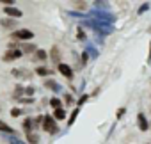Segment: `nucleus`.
<instances>
[{
	"label": "nucleus",
	"instance_id": "nucleus-24",
	"mask_svg": "<svg viewBox=\"0 0 151 144\" xmlns=\"http://www.w3.org/2000/svg\"><path fill=\"white\" fill-rule=\"evenodd\" d=\"M27 140H29V142H39L37 135H27Z\"/></svg>",
	"mask_w": 151,
	"mask_h": 144
},
{
	"label": "nucleus",
	"instance_id": "nucleus-5",
	"mask_svg": "<svg viewBox=\"0 0 151 144\" xmlns=\"http://www.w3.org/2000/svg\"><path fill=\"white\" fill-rule=\"evenodd\" d=\"M4 11H6V14H7V16H13V18H20V16H22V11H20V9H16V7H13V6H7Z\"/></svg>",
	"mask_w": 151,
	"mask_h": 144
},
{
	"label": "nucleus",
	"instance_id": "nucleus-18",
	"mask_svg": "<svg viewBox=\"0 0 151 144\" xmlns=\"http://www.w3.org/2000/svg\"><path fill=\"white\" fill-rule=\"evenodd\" d=\"M50 105H52L53 109H60V107H62V102H60L59 98H52V100H50Z\"/></svg>",
	"mask_w": 151,
	"mask_h": 144
},
{
	"label": "nucleus",
	"instance_id": "nucleus-2",
	"mask_svg": "<svg viewBox=\"0 0 151 144\" xmlns=\"http://www.w3.org/2000/svg\"><path fill=\"white\" fill-rule=\"evenodd\" d=\"M13 37L20 39V41H30V39L34 37V32L29 30V29H18V30L13 32Z\"/></svg>",
	"mask_w": 151,
	"mask_h": 144
},
{
	"label": "nucleus",
	"instance_id": "nucleus-17",
	"mask_svg": "<svg viewBox=\"0 0 151 144\" xmlns=\"http://www.w3.org/2000/svg\"><path fill=\"white\" fill-rule=\"evenodd\" d=\"M22 94H25V87H22V86H16V89H14V98L18 100Z\"/></svg>",
	"mask_w": 151,
	"mask_h": 144
},
{
	"label": "nucleus",
	"instance_id": "nucleus-20",
	"mask_svg": "<svg viewBox=\"0 0 151 144\" xmlns=\"http://www.w3.org/2000/svg\"><path fill=\"white\" fill-rule=\"evenodd\" d=\"M78 112H80L78 109H75V110H73V114L69 116V125H73V123H75V119H77V116H78Z\"/></svg>",
	"mask_w": 151,
	"mask_h": 144
},
{
	"label": "nucleus",
	"instance_id": "nucleus-30",
	"mask_svg": "<svg viewBox=\"0 0 151 144\" xmlns=\"http://www.w3.org/2000/svg\"><path fill=\"white\" fill-rule=\"evenodd\" d=\"M77 7H80V9H86L87 6H86V2H78V4H77Z\"/></svg>",
	"mask_w": 151,
	"mask_h": 144
},
{
	"label": "nucleus",
	"instance_id": "nucleus-23",
	"mask_svg": "<svg viewBox=\"0 0 151 144\" xmlns=\"http://www.w3.org/2000/svg\"><path fill=\"white\" fill-rule=\"evenodd\" d=\"M25 94H27V96H32V94H34V87H32V86L25 87Z\"/></svg>",
	"mask_w": 151,
	"mask_h": 144
},
{
	"label": "nucleus",
	"instance_id": "nucleus-3",
	"mask_svg": "<svg viewBox=\"0 0 151 144\" xmlns=\"http://www.w3.org/2000/svg\"><path fill=\"white\" fill-rule=\"evenodd\" d=\"M22 55H23V50H9V52H6V55H4V60H6V62L16 60V59H20Z\"/></svg>",
	"mask_w": 151,
	"mask_h": 144
},
{
	"label": "nucleus",
	"instance_id": "nucleus-19",
	"mask_svg": "<svg viewBox=\"0 0 151 144\" xmlns=\"http://www.w3.org/2000/svg\"><path fill=\"white\" fill-rule=\"evenodd\" d=\"M36 57H37L39 60H45L48 55H46V52H45V50H36Z\"/></svg>",
	"mask_w": 151,
	"mask_h": 144
},
{
	"label": "nucleus",
	"instance_id": "nucleus-1",
	"mask_svg": "<svg viewBox=\"0 0 151 144\" xmlns=\"http://www.w3.org/2000/svg\"><path fill=\"white\" fill-rule=\"evenodd\" d=\"M43 130L55 135L57 133V125H55V117L53 116H45L43 117Z\"/></svg>",
	"mask_w": 151,
	"mask_h": 144
},
{
	"label": "nucleus",
	"instance_id": "nucleus-9",
	"mask_svg": "<svg viewBox=\"0 0 151 144\" xmlns=\"http://www.w3.org/2000/svg\"><path fill=\"white\" fill-rule=\"evenodd\" d=\"M36 73L41 75V77H46V75H52L53 71H52V69H46V68H43V66H37V68H36Z\"/></svg>",
	"mask_w": 151,
	"mask_h": 144
},
{
	"label": "nucleus",
	"instance_id": "nucleus-10",
	"mask_svg": "<svg viewBox=\"0 0 151 144\" xmlns=\"http://www.w3.org/2000/svg\"><path fill=\"white\" fill-rule=\"evenodd\" d=\"M45 86H46L48 89H52V91H59V89H60V86H59L57 82H53V80H46Z\"/></svg>",
	"mask_w": 151,
	"mask_h": 144
},
{
	"label": "nucleus",
	"instance_id": "nucleus-4",
	"mask_svg": "<svg viewBox=\"0 0 151 144\" xmlns=\"http://www.w3.org/2000/svg\"><path fill=\"white\" fill-rule=\"evenodd\" d=\"M57 68H59V71H60V73H62L66 78H71V77H73V69H71L68 64H64V62H59V66H57Z\"/></svg>",
	"mask_w": 151,
	"mask_h": 144
},
{
	"label": "nucleus",
	"instance_id": "nucleus-27",
	"mask_svg": "<svg viewBox=\"0 0 151 144\" xmlns=\"http://www.w3.org/2000/svg\"><path fill=\"white\" fill-rule=\"evenodd\" d=\"M87 98H89V96H87V94H84V96H82V98L78 100V105H84V103L87 102Z\"/></svg>",
	"mask_w": 151,
	"mask_h": 144
},
{
	"label": "nucleus",
	"instance_id": "nucleus-29",
	"mask_svg": "<svg viewBox=\"0 0 151 144\" xmlns=\"http://www.w3.org/2000/svg\"><path fill=\"white\" fill-rule=\"evenodd\" d=\"M78 39H86V34L82 32V29H78Z\"/></svg>",
	"mask_w": 151,
	"mask_h": 144
},
{
	"label": "nucleus",
	"instance_id": "nucleus-8",
	"mask_svg": "<svg viewBox=\"0 0 151 144\" xmlns=\"http://www.w3.org/2000/svg\"><path fill=\"white\" fill-rule=\"evenodd\" d=\"M53 117H55L57 121H62V119L66 117V110H64L62 107H60V109H55V110H53Z\"/></svg>",
	"mask_w": 151,
	"mask_h": 144
},
{
	"label": "nucleus",
	"instance_id": "nucleus-11",
	"mask_svg": "<svg viewBox=\"0 0 151 144\" xmlns=\"http://www.w3.org/2000/svg\"><path fill=\"white\" fill-rule=\"evenodd\" d=\"M0 132H6V133H14V130H13L7 123H4V121H0Z\"/></svg>",
	"mask_w": 151,
	"mask_h": 144
},
{
	"label": "nucleus",
	"instance_id": "nucleus-16",
	"mask_svg": "<svg viewBox=\"0 0 151 144\" xmlns=\"http://www.w3.org/2000/svg\"><path fill=\"white\" fill-rule=\"evenodd\" d=\"M23 52H27V53H30V52H36L37 48H36V45H32V43H29V45H23V48H22Z\"/></svg>",
	"mask_w": 151,
	"mask_h": 144
},
{
	"label": "nucleus",
	"instance_id": "nucleus-12",
	"mask_svg": "<svg viewBox=\"0 0 151 144\" xmlns=\"http://www.w3.org/2000/svg\"><path fill=\"white\" fill-rule=\"evenodd\" d=\"M32 128H34V121H32V119H25V121H23V130H25V132H30Z\"/></svg>",
	"mask_w": 151,
	"mask_h": 144
},
{
	"label": "nucleus",
	"instance_id": "nucleus-25",
	"mask_svg": "<svg viewBox=\"0 0 151 144\" xmlns=\"http://www.w3.org/2000/svg\"><path fill=\"white\" fill-rule=\"evenodd\" d=\"M64 102H66L68 105H71V103H73V96H71V94H66V96H64Z\"/></svg>",
	"mask_w": 151,
	"mask_h": 144
},
{
	"label": "nucleus",
	"instance_id": "nucleus-28",
	"mask_svg": "<svg viewBox=\"0 0 151 144\" xmlns=\"http://www.w3.org/2000/svg\"><path fill=\"white\" fill-rule=\"evenodd\" d=\"M2 4H6V6H13L14 4V0H0Z\"/></svg>",
	"mask_w": 151,
	"mask_h": 144
},
{
	"label": "nucleus",
	"instance_id": "nucleus-13",
	"mask_svg": "<svg viewBox=\"0 0 151 144\" xmlns=\"http://www.w3.org/2000/svg\"><path fill=\"white\" fill-rule=\"evenodd\" d=\"M50 55H52V60H53V62H55V60H57V62L60 60V53H59V50H57L55 46L52 48V53H50Z\"/></svg>",
	"mask_w": 151,
	"mask_h": 144
},
{
	"label": "nucleus",
	"instance_id": "nucleus-15",
	"mask_svg": "<svg viewBox=\"0 0 151 144\" xmlns=\"http://www.w3.org/2000/svg\"><path fill=\"white\" fill-rule=\"evenodd\" d=\"M13 75L14 77H27V78H30V73H27V71H20V69H13Z\"/></svg>",
	"mask_w": 151,
	"mask_h": 144
},
{
	"label": "nucleus",
	"instance_id": "nucleus-21",
	"mask_svg": "<svg viewBox=\"0 0 151 144\" xmlns=\"http://www.w3.org/2000/svg\"><path fill=\"white\" fill-rule=\"evenodd\" d=\"M43 117H45V116H37V117L34 119V128H37V126L43 123Z\"/></svg>",
	"mask_w": 151,
	"mask_h": 144
},
{
	"label": "nucleus",
	"instance_id": "nucleus-32",
	"mask_svg": "<svg viewBox=\"0 0 151 144\" xmlns=\"http://www.w3.org/2000/svg\"><path fill=\"white\" fill-rule=\"evenodd\" d=\"M147 60L151 62V43H149V55H147Z\"/></svg>",
	"mask_w": 151,
	"mask_h": 144
},
{
	"label": "nucleus",
	"instance_id": "nucleus-22",
	"mask_svg": "<svg viewBox=\"0 0 151 144\" xmlns=\"http://www.w3.org/2000/svg\"><path fill=\"white\" fill-rule=\"evenodd\" d=\"M11 116H13V117L22 116V109H13V110H11Z\"/></svg>",
	"mask_w": 151,
	"mask_h": 144
},
{
	"label": "nucleus",
	"instance_id": "nucleus-31",
	"mask_svg": "<svg viewBox=\"0 0 151 144\" xmlns=\"http://www.w3.org/2000/svg\"><path fill=\"white\" fill-rule=\"evenodd\" d=\"M82 62H84V64L87 62V53H84V55H82Z\"/></svg>",
	"mask_w": 151,
	"mask_h": 144
},
{
	"label": "nucleus",
	"instance_id": "nucleus-26",
	"mask_svg": "<svg viewBox=\"0 0 151 144\" xmlns=\"http://www.w3.org/2000/svg\"><path fill=\"white\" fill-rule=\"evenodd\" d=\"M147 9H149V4H144V6H142V7L139 9V14H142V13H146Z\"/></svg>",
	"mask_w": 151,
	"mask_h": 144
},
{
	"label": "nucleus",
	"instance_id": "nucleus-6",
	"mask_svg": "<svg viewBox=\"0 0 151 144\" xmlns=\"http://www.w3.org/2000/svg\"><path fill=\"white\" fill-rule=\"evenodd\" d=\"M137 121H139V128H140L142 132H146V130H147V121H146V116H144V114H139V116H137Z\"/></svg>",
	"mask_w": 151,
	"mask_h": 144
},
{
	"label": "nucleus",
	"instance_id": "nucleus-7",
	"mask_svg": "<svg viewBox=\"0 0 151 144\" xmlns=\"http://www.w3.org/2000/svg\"><path fill=\"white\" fill-rule=\"evenodd\" d=\"M16 18H9V20H2V22H0V23H2V27H6V29H14L16 27V22H14Z\"/></svg>",
	"mask_w": 151,
	"mask_h": 144
},
{
	"label": "nucleus",
	"instance_id": "nucleus-14",
	"mask_svg": "<svg viewBox=\"0 0 151 144\" xmlns=\"http://www.w3.org/2000/svg\"><path fill=\"white\" fill-rule=\"evenodd\" d=\"M18 102H20V103H27V105H30V103H34V98H32V96H20Z\"/></svg>",
	"mask_w": 151,
	"mask_h": 144
}]
</instances>
